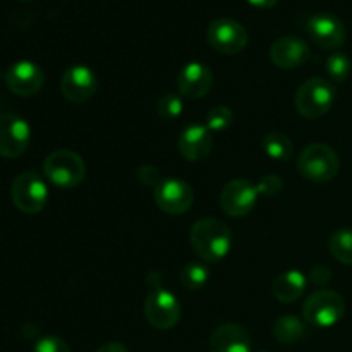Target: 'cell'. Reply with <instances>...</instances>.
Listing matches in <instances>:
<instances>
[{
	"label": "cell",
	"instance_id": "obj_13",
	"mask_svg": "<svg viewBox=\"0 0 352 352\" xmlns=\"http://www.w3.org/2000/svg\"><path fill=\"white\" fill-rule=\"evenodd\" d=\"M308 34L316 47L323 50H336L346 41V26L333 14L322 12L309 17Z\"/></svg>",
	"mask_w": 352,
	"mask_h": 352
},
{
	"label": "cell",
	"instance_id": "obj_30",
	"mask_svg": "<svg viewBox=\"0 0 352 352\" xmlns=\"http://www.w3.org/2000/svg\"><path fill=\"white\" fill-rule=\"evenodd\" d=\"M308 280L311 282V284H315L316 287H325V285L332 280V270H330L329 267H325V265H318V267H315L311 270Z\"/></svg>",
	"mask_w": 352,
	"mask_h": 352
},
{
	"label": "cell",
	"instance_id": "obj_28",
	"mask_svg": "<svg viewBox=\"0 0 352 352\" xmlns=\"http://www.w3.org/2000/svg\"><path fill=\"white\" fill-rule=\"evenodd\" d=\"M33 352H71V347H69L60 337L47 336L41 337V339L34 344Z\"/></svg>",
	"mask_w": 352,
	"mask_h": 352
},
{
	"label": "cell",
	"instance_id": "obj_3",
	"mask_svg": "<svg viewBox=\"0 0 352 352\" xmlns=\"http://www.w3.org/2000/svg\"><path fill=\"white\" fill-rule=\"evenodd\" d=\"M298 170L311 182H329L339 174L340 158L329 144H309L299 155Z\"/></svg>",
	"mask_w": 352,
	"mask_h": 352
},
{
	"label": "cell",
	"instance_id": "obj_18",
	"mask_svg": "<svg viewBox=\"0 0 352 352\" xmlns=\"http://www.w3.org/2000/svg\"><path fill=\"white\" fill-rule=\"evenodd\" d=\"M210 352H253L250 332L239 323H223L210 337Z\"/></svg>",
	"mask_w": 352,
	"mask_h": 352
},
{
	"label": "cell",
	"instance_id": "obj_15",
	"mask_svg": "<svg viewBox=\"0 0 352 352\" xmlns=\"http://www.w3.org/2000/svg\"><path fill=\"white\" fill-rule=\"evenodd\" d=\"M213 86V74L201 62H189L177 74L179 93L186 98L199 100L210 93Z\"/></svg>",
	"mask_w": 352,
	"mask_h": 352
},
{
	"label": "cell",
	"instance_id": "obj_22",
	"mask_svg": "<svg viewBox=\"0 0 352 352\" xmlns=\"http://www.w3.org/2000/svg\"><path fill=\"white\" fill-rule=\"evenodd\" d=\"M329 250L337 261L352 265V229H339L329 241Z\"/></svg>",
	"mask_w": 352,
	"mask_h": 352
},
{
	"label": "cell",
	"instance_id": "obj_6",
	"mask_svg": "<svg viewBox=\"0 0 352 352\" xmlns=\"http://www.w3.org/2000/svg\"><path fill=\"white\" fill-rule=\"evenodd\" d=\"M146 322L157 330L174 329L181 318V302L174 292L162 287L160 282L153 284L144 301Z\"/></svg>",
	"mask_w": 352,
	"mask_h": 352
},
{
	"label": "cell",
	"instance_id": "obj_19",
	"mask_svg": "<svg viewBox=\"0 0 352 352\" xmlns=\"http://www.w3.org/2000/svg\"><path fill=\"white\" fill-rule=\"evenodd\" d=\"M308 285V278L298 270H289L278 275L272 285V292L277 298V301L284 302V305H291V302L299 301L306 291Z\"/></svg>",
	"mask_w": 352,
	"mask_h": 352
},
{
	"label": "cell",
	"instance_id": "obj_32",
	"mask_svg": "<svg viewBox=\"0 0 352 352\" xmlns=\"http://www.w3.org/2000/svg\"><path fill=\"white\" fill-rule=\"evenodd\" d=\"M253 7H260V9H270L278 3V0H248Z\"/></svg>",
	"mask_w": 352,
	"mask_h": 352
},
{
	"label": "cell",
	"instance_id": "obj_34",
	"mask_svg": "<svg viewBox=\"0 0 352 352\" xmlns=\"http://www.w3.org/2000/svg\"><path fill=\"white\" fill-rule=\"evenodd\" d=\"M260 352H267V351H260Z\"/></svg>",
	"mask_w": 352,
	"mask_h": 352
},
{
	"label": "cell",
	"instance_id": "obj_5",
	"mask_svg": "<svg viewBox=\"0 0 352 352\" xmlns=\"http://www.w3.org/2000/svg\"><path fill=\"white\" fill-rule=\"evenodd\" d=\"M43 172L48 181L62 189L76 188L85 181V162L76 151L57 150L45 158Z\"/></svg>",
	"mask_w": 352,
	"mask_h": 352
},
{
	"label": "cell",
	"instance_id": "obj_12",
	"mask_svg": "<svg viewBox=\"0 0 352 352\" xmlns=\"http://www.w3.org/2000/svg\"><path fill=\"white\" fill-rule=\"evenodd\" d=\"M96 74L88 65H71L60 79V91L65 100L72 103H86L96 93Z\"/></svg>",
	"mask_w": 352,
	"mask_h": 352
},
{
	"label": "cell",
	"instance_id": "obj_25",
	"mask_svg": "<svg viewBox=\"0 0 352 352\" xmlns=\"http://www.w3.org/2000/svg\"><path fill=\"white\" fill-rule=\"evenodd\" d=\"M182 110H184V102H182V96L177 95V93H167L157 103L158 116L165 120L177 119Z\"/></svg>",
	"mask_w": 352,
	"mask_h": 352
},
{
	"label": "cell",
	"instance_id": "obj_4",
	"mask_svg": "<svg viewBox=\"0 0 352 352\" xmlns=\"http://www.w3.org/2000/svg\"><path fill=\"white\" fill-rule=\"evenodd\" d=\"M336 96L337 91L330 81L322 78L308 79L296 91V109L306 119H318L329 113Z\"/></svg>",
	"mask_w": 352,
	"mask_h": 352
},
{
	"label": "cell",
	"instance_id": "obj_17",
	"mask_svg": "<svg viewBox=\"0 0 352 352\" xmlns=\"http://www.w3.org/2000/svg\"><path fill=\"white\" fill-rule=\"evenodd\" d=\"M179 153L189 162H199L210 155L213 148L212 131L201 124L188 126L181 133L177 141Z\"/></svg>",
	"mask_w": 352,
	"mask_h": 352
},
{
	"label": "cell",
	"instance_id": "obj_21",
	"mask_svg": "<svg viewBox=\"0 0 352 352\" xmlns=\"http://www.w3.org/2000/svg\"><path fill=\"white\" fill-rule=\"evenodd\" d=\"M263 148L265 153L277 162L289 160L292 157V151H294L292 141L289 140V136H285L282 133L267 134L263 140Z\"/></svg>",
	"mask_w": 352,
	"mask_h": 352
},
{
	"label": "cell",
	"instance_id": "obj_8",
	"mask_svg": "<svg viewBox=\"0 0 352 352\" xmlns=\"http://www.w3.org/2000/svg\"><path fill=\"white\" fill-rule=\"evenodd\" d=\"M208 43L212 48L223 55H236L243 52L248 45V31L246 28L236 19L229 17H220L215 19L208 26Z\"/></svg>",
	"mask_w": 352,
	"mask_h": 352
},
{
	"label": "cell",
	"instance_id": "obj_16",
	"mask_svg": "<svg viewBox=\"0 0 352 352\" xmlns=\"http://www.w3.org/2000/svg\"><path fill=\"white\" fill-rule=\"evenodd\" d=\"M311 50L308 43L298 36H282L270 47V58L277 67L296 69L309 60Z\"/></svg>",
	"mask_w": 352,
	"mask_h": 352
},
{
	"label": "cell",
	"instance_id": "obj_7",
	"mask_svg": "<svg viewBox=\"0 0 352 352\" xmlns=\"http://www.w3.org/2000/svg\"><path fill=\"white\" fill-rule=\"evenodd\" d=\"M12 201L21 212L38 213L48 201V188L43 179L34 172H23L17 175L10 188Z\"/></svg>",
	"mask_w": 352,
	"mask_h": 352
},
{
	"label": "cell",
	"instance_id": "obj_29",
	"mask_svg": "<svg viewBox=\"0 0 352 352\" xmlns=\"http://www.w3.org/2000/svg\"><path fill=\"white\" fill-rule=\"evenodd\" d=\"M138 181L141 182L143 186H151V188H157L160 184V174H158L157 168L153 165H141L140 168L136 170Z\"/></svg>",
	"mask_w": 352,
	"mask_h": 352
},
{
	"label": "cell",
	"instance_id": "obj_33",
	"mask_svg": "<svg viewBox=\"0 0 352 352\" xmlns=\"http://www.w3.org/2000/svg\"><path fill=\"white\" fill-rule=\"evenodd\" d=\"M19 2H31V0H19Z\"/></svg>",
	"mask_w": 352,
	"mask_h": 352
},
{
	"label": "cell",
	"instance_id": "obj_20",
	"mask_svg": "<svg viewBox=\"0 0 352 352\" xmlns=\"http://www.w3.org/2000/svg\"><path fill=\"white\" fill-rule=\"evenodd\" d=\"M308 333L309 329L306 327V323L294 315L280 316L274 325V337L280 344L301 342L308 337Z\"/></svg>",
	"mask_w": 352,
	"mask_h": 352
},
{
	"label": "cell",
	"instance_id": "obj_10",
	"mask_svg": "<svg viewBox=\"0 0 352 352\" xmlns=\"http://www.w3.org/2000/svg\"><path fill=\"white\" fill-rule=\"evenodd\" d=\"M195 201V192L191 186L181 179H162L155 188V203L162 212L168 215H182L188 212Z\"/></svg>",
	"mask_w": 352,
	"mask_h": 352
},
{
	"label": "cell",
	"instance_id": "obj_23",
	"mask_svg": "<svg viewBox=\"0 0 352 352\" xmlns=\"http://www.w3.org/2000/svg\"><path fill=\"white\" fill-rule=\"evenodd\" d=\"M210 277L208 268L203 263H198V261H192V263H188L181 270V275H179V280H181L182 287H186L188 291H199L206 285Z\"/></svg>",
	"mask_w": 352,
	"mask_h": 352
},
{
	"label": "cell",
	"instance_id": "obj_14",
	"mask_svg": "<svg viewBox=\"0 0 352 352\" xmlns=\"http://www.w3.org/2000/svg\"><path fill=\"white\" fill-rule=\"evenodd\" d=\"M6 82L10 91L17 96H33L45 82L43 69L31 60H19L9 67Z\"/></svg>",
	"mask_w": 352,
	"mask_h": 352
},
{
	"label": "cell",
	"instance_id": "obj_1",
	"mask_svg": "<svg viewBox=\"0 0 352 352\" xmlns=\"http://www.w3.org/2000/svg\"><path fill=\"white\" fill-rule=\"evenodd\" d=\"M189 243L199 260L217 263L229 254L232 248L230 230L222 220L206 217L198 220L189 232Z\"/></svg>",
	"mask_w": 352,
	"mask_h": 352
},
{
	"label": "cell",
	"instance_id": "obj_9",
	"mask_svg": "<svg viewBox=\"0 0 352 352\" xmlns=\"http://www.w3.org/2000/svg\"><path fill=\"white\" fill-rule=\"evenodd\" d=\"M31 141V127L16 113L0 116V155L17 158L28 150Z\"/></svg>",
	"mask_w": 352,
	"mask_h": 352
},
{
	"label": "cell",
	"instance_id": "obj_31",
	"mask_svg": "<svg viewBox=\"0 0 352 352\" xmlns=\"http://www.w3.org/2000/svg\"><path fill=\"white\" fill-rule=\"evenodd\" d=\"M96 352H129V351L126 349V346H122V344L119 342H107L103 344V346Z\"/></svg>",
	"mask_w": 352,
	"mask_h": 352
},
{
	"label": "cell",
	"instance_id": "obj_27",
	"mask_svg": "<svg viewBox=\"0 0 352 352\" xmlns=\"http://www.w3.org/2000/svg\"><path fill=\"white\" fill-rule=\"evenodd\" d=\"M254 186H256V191L260 196H277L284 188V181L277 174H268L263 175L260 182Z\"/></svg>",
	"mask_w": 352,
	"mask_h": 352
},
{
	"label": "cell",
	"instance_id": "obj_24",
	"mask_svg": "<svg viewBox=\"0 0 352 352\" xmlns=\"http://www.w3.org/2000/svg\"><path fill=\"white\" fill-rule=\"evenodd\" d=\"M352 62L344 52H336L327 58V74L333 82H346L351 76Z\"/></svg>",
	"mask_w": 352,
	"mask_h": 352
},
{
	"label": "cell",
	"instance_id": "obj_2",
	"mask_svg": "<svg viewBox=\"0 0 352 352\" xmlns=\"http://www.w3.org/2000/svg\"><path fill=\"white\" fill-rule=\"evenodd\" d=\"M346 301L342 296L330 289L313 292L302 306V318L316 329H330L344 318Z\"/></svg>",
	"mask_w": 352,
	"mask_h": 352
},
{
	"label": "cell",
	"instance_id": "obj_26",
	"mask_svg": "<svg viewBox=\"0 0 352 352\" xmlns=\"http://www.w3.org/2000/svg\"><path fill=\"white\" fill-rule=\"evenodd\" d=\"M234 113L229 107L217 105L206 113V127L210 131H226L227 127L232 126Z\"/></svg>",
	"mask_w": 352,
	"mask_h": 352
},
{
	"label": "cell",
	"instance_id": "obj_11",
	"mask_svg": "<svg viewBox=\"0 0 352 352\" xmlns=\"http://www.w3.org/2000/svg\"><path fill=\"white\" fill-rule=\"evenodd\" d=\"M256 186L246 179H232L220 192V206L229 217H244L254 208L258 199Z\"/></svg>",
	"mask_w": 352,
	"mask_h": 352
}]
</instances>
